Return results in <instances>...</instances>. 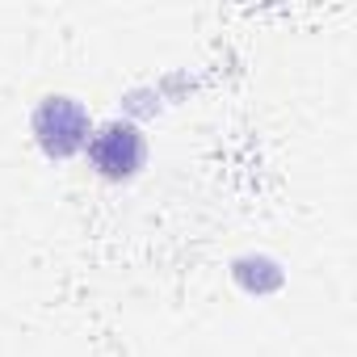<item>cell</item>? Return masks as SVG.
<instances>
[{"label": "cell", "mask_w": 357, "mask_h": 357, "mask_svg": "<svg viewBox=\"0 0 357 357\" xmlns=\"http://www.w3.org/2000/svg\"><path fill=\"white\" fill-rule=\"evenodd\" d=\"M34 135L51 155H72L89 147V114L72 97H47L34 109Z\"/></svg>", "instance_id": "cell-1"}, {"label": "cell", "mask_w": 357, "mask_h": 357, "mask_svg": "<svg viewBox=\"0 0 357 357\" xmlns=\"http://www.w3.org/2000/svg\"><path fill=\"white\" fill-rule=\"evenodd\" d=\"M143 155H147V143H143L139 126H130V122H109L89 139V160L97 164L101 176H109V181L135 176L143 168Z\"/></svg>", "instance_id": "cell-2"}]
</instances>
